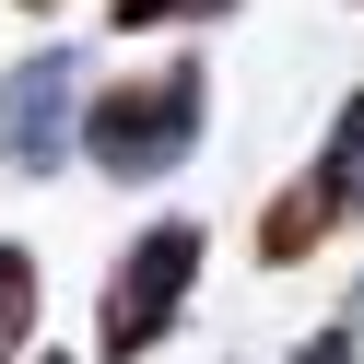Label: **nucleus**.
Wrapping results in <instances>:
<instances>
[{"mask_svg": "<svg viewBox=\"0 0 364 364\" xmlns=\"http://www.w3.org/2000/svg\"><path fill=\"white\" fill-rule=\"evenodd\" d=\"M235 0H106V24L118 36H165V24H223Z\"/></svg>", "mask_w": 364, "mask_h": 364, "instance_id": "obj_6", "label": "nucleus"}, {"mask_svg": "<svg viewBox=\"0 0 364 364\" xmlns=\"http://www.w3.org/2000/svg\"><path fill=\"white\" fill-rule=\"evenodd\" d=\"M353 223H364V95H341L317 165L294 176V188H270V212H259V270H306L317 247L353 235Z\"/></svg>", "mask_w": 364, "mask_h": 364, "instance_id": "obj_3", "label": "nucleus"}, {"mask_svg": "<svg viewBox=\"0 0 364 364\" xmlns=\"http://www.w3.org/2000/svg\"><path fill=\"white\" fill-rule=\"evenodd\" d=\"M294 364H364V341H353V329H317V341H306Z\"/></svg>", "mask_w": 364, "mask_h": 364, "instance_id": "obj_7", "label": "nucleus"}, {"mask_svg": "<svg viewBox=\"0 0 364 364\" xmlns=\"http://www.w3.org/2000/svg\"><path fill=\"white\" fill-rule=\"evenodd\" d=\"M36 306H48V282H36L24 247L0 235V364H24V353H36Z\"/></svg>", "mask_w": 364, "mask_h": 364, "instance_id": "obj_5", "label": "nucleus"}, {"mask_svg": "<svg viewBox=\"0 0 364 364\" xmlns=\"http://www.w3.org/2000/svg\"><path fill=\"white\" fill-rule=\"evenodd\" d=\"M200 129H212V59H153V71L106 82V95H82V165L118 176V188H153V176H176L200 153Z\"/></svg>", "mask_w": 364, "mask_h": 364, "instance_id": "obj_1", "label": "nucleus"}, {"mask_svg": "<svg viewBox=\"0 0 364 364\" xmlns=\"http://www.w3.org/2000/svg\"><path fill=\"white\" fill-rule=\"evenodd\" d=\"M36 364H82V353H36Z\"/></svg>", "mask_w": 364, "mask_h": 364, "instance_id": "obj_9", "label": "nucleus"}, {"mask_svg": "<svg viewBox=\"0 0 364 364\" xmlns=\"http://www.w3.org/2000/svg\"><path fill=\"white\" fill-rule=\"evenodd\" d=\"M12 12H59V0H12Z\"/></svg>", "mask_w": 364, "mask_h": 364, "instance_id": "obj_8", "label": "nucleus"}, {"mask_svg": "<svg viewBox=\"0 0 364 364\" xmlns=\"http://www.w3.org/2000/svg\"><path fill=\"white\" fill-rule=\"evenodd\" d=\"M71 141H82V48L48 36L36 59L0 71V165H12V176H59Z\"/></svg>", "mask_w": 364, "mask_h": 364, "instance_id": "obj_4", "label": "nucleus"}, {"mask_svg": "<svg viewBox=\"0 0 364 364\" xmlns=\"http://www.w3.org/2000/svg\"><path fill=\"white\" fill-rule=\"evenodd\" d=\"M200 259H212V235H200L188 212L141 223V235L118 247V270H106V294H95V353H106V364L165 353L176 317H188V294H200Z\"/></svg>", "mask_w": 364, "mask_h": 364, "instance_id": "obj_2", "label": "nucleus"}]
</instances>
